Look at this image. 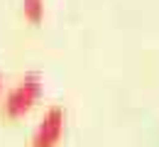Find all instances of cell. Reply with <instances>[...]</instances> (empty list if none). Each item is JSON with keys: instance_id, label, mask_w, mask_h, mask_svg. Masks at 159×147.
<instances>
[{"instance_id": "6da1fadb", "label": "cell", "mask_w": 159, "mask_h": 147, "mask_svg": "<svg viewBox=\"0 0 159 147\" xmlns=\"http://www.w3.org/2000/svg\"><path fill=\"white\" fill-rule=\"evenodd\" d=\"M42 88H44L42 74H37V71L25 74L20 81L5 93V98H2V113L7 118H20V115H25L32 105L37 103V98L42 96Z\"/></svg>"}, {"instance_id": "7a4b0ae2", "label": "cell", "mask_w": 159, "mask_h": 147, "mask_svg": "<svg viewBox=\"0 0 159 147\" xmlns=\"http://www.w3.org/2000/svg\"><path fill=\"white\" fill-rule=\"evenodd\" d=\"M66 130V110L61 105H49L30 135V147H57Z\"/></svg>"}, {"instance_id": "3957f363", "label": "cell", "mask_w": 159, "mask_h": 147, "mask_svg": "<svg viewBox=\"0 0 159 147\" xmlns=\"http://www.w3.org/2000/svg\"><path fill=\"white\" fill-rule=\"evenodd\" d=\"M22 12L32 22H39L44 17V0H22Z\"/></svg>"}, {"instance_id": "277c9868", "label": "cell", "mask_w": 159, "mask_h": 147, "mask_svg": "<svg viewBox=\"0 0 159 147\" xmlns=\"http://www.w3.org/2000/svg\"><path fill=\"white\" fill-rule=\"evenodd\" d=\"M0 88H2V74H0Z\"/></svg>"}]
</instances>
